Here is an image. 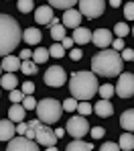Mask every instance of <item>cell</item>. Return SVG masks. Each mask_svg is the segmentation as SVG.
I'll return each mask as SVG.
<instances>
[{
  "label": "cell",
  "mask_w": 134,
  "mask_h": 151,
  "mask_svg": "<svg viewBox=\"0 0 134 151\" xmlns=\"http://www.w3.org/2000/svg\"><path fill=\"white\" fill-rule=\"evenodd\" d=\"M23 41V31L16 19L8 14H0V57L12 53Z\"/></svg>",
  "instance_id": "6da1fadb"
},
{
  "label": "cell",
  "mask_w": 134,
  "mask_h": 151,
  "mask_svg": "<svg viewBox=\"0 0 134 151\" xmlns=\"http://www.w3.org/2000/svg\"><path fill=\"white\" fill-rule=\"evenodd\" d=\"M122 63L124 61L120 57V51L102 49L91 59V72L96 76H102V78H114L122 72V68H124Z\"/></svg>",
  "instance_id": "7a4b0ae2"
},
{
  "label": "cell",
  "mask_w": 134,
  "mask_h": 151,
  "mask_svg": "<svg viewBox=\"0 0 134 151\" xmlns=\"http://www.w3.org/2000/svg\"><path fill=\"white\" fill-rule=\"evenodd\" d=\"M98 78L94 72H75L69 76V92L75 100H89L98 92Z\"/></svg>",
  "instance_id": "3957f363"
},
{
  "label": "cell",
  "mask_w": 134,
  "mask_h": 151,
  "mask_svg": "<svg viewBox=\"0 0 134 151\" xmlns=\"http://www.w3.org/2000/svg\"><path fill=\"white\" fill-rule=\"evenodd\" d=\"M35 110H37V119L43 125H55L61 119V102L55 98H43L41 102H37Z\"/></svg>",
  "instance_id": "277c9868"
},
{
  "label": "cell",
  "mask_w": 134,
  "mask_h": 151,
  "mask_svg": "<svg viewBox=\"0 0 134 151\" xmlns=\"http://www.w3.org/2000/svg\"><path fill=\"white\" fill-rule=\"evenodd\" d=\"M77 6H79V14L94 21V19H100L106 10V0H77Z\"/></svg>",
  "instance_id": "5b68a950"
},
{
  "label": "cell",
  "mask_w": 134,
  "mask_h": 151,
  "mask_svg": "<svg viewBox=\"0 0 134 151\" xmlns=\"http://www.w3.org/2000/svg\"><path fill=\"white\" fill-rule=\"evenodd\" d=\"M114 92L120 96V98H124V100H128V98H132L134 94V76L130 72H126V74H118V82H116V86H114Z\"/></svg>",
  "instance_id": "8992f818"
},
{
  "label": "cell",
  "mask_w": 134,
  "mask_h": 151,
  "mask_svg": "<svg viewBox=\"0 0 134 151\" xmlns=\"http://www.w3.org/2000/svg\"><path fill=\"white\" fill-rule=\"evenodd\" d=\"M89 131V123H87V119L85 116H71L69 121H67V127H65V133H69L73 139H83L85 137V133Z\"/></svg>",
  "instance_id": "52a82bcc"
},
{
  "label": "cell",
  "mask_w": 134,
  "mask_h": 151,
  "mask_svg": "<svg viewBox=\"0 0 134 151\" xmlns=\"http://www.w3.org/2000/svg\"><path fill=\"white\" fill-rule=\"evenodd\" d=\"M35 141L39 143V147H51L57 143V137H55V131L49 129V125H41L35 129Z\"/></svg>",
  "instance_id": "ba28073f"
},
{
  "label": "cell",
  "mask_w": 134,
  "mask_h": 151,
  "mask_svg": "<svg viewBox=\"0 0 134 151\" xmlns=\"http://www.w3.org/2000/svg\"><path fill=\"white\" fill-rule=\"evenodd\" d=\"M8 143V151H37L39 149V143L35 139H27L25 135H18V137H12L6 141Z\"/></svg>",
  "instance_id": "9c48e42d"
},
{
  "label": "cell",
  "mask_w": 134,
  "mask_h": 151,
  "mask_svg": "<svg viewBox=\"0 0 134 151\" xmlns=\"http://www.w3.org/2000/svg\"><path fill=\"white\" fill-rule=\"evenodd\" d=\"M65 82H67V74L61 65H51L45 72V84L51 86V88H61Z\"/></svg>",
  "instance_id": "30bf717a"
},
{
  "label": "cell",
  "mask_w": 134,
  "mask_h": 151,
  "mask_svg": "<svg viewBox=\"0 0 134 151\" xmlns=\"http://www.w3.org/2000/svg\"><path fill=\"white\" fill-rule=\"evenodd\" d=\"M91 41H94L96 47H100V49H108L110 43H112V33H110L108 29H98V31H94Z\"/></svg>",
  "instance_id": "8fae6325"
},
{
  "label": "cell",
  "mask_w": 134,
  "mask_h": 151,
  "mask_svg": "<svg viewBox=\"0 0 134 151\" xmlns=\"http://www.w3.org/2000/svg\"><path fill=\"white\" fill-rule=\"evenodd\" d=\"M81 19H83V17L79 14L77 8H67V10L63 12V27H65V29H75V27H79Z\"/></svg>",
  "instance_id": "7c38bea8"
},
{
  "label": "cell",
  "mask_w": 134,
  "mask_h": 151,
  "mask_svg": "<svg viewBox=\"0 0 134 151\" xmlns=\"http://www.w3.org/2000/svg\"><path fill=\"white\" fill-rule=\"evenodd\" d=\"M94 110H96V114L98 116H102V119H110L112 114H114V106H112V102L108 100V98H102V100L96 102V106H91Z\"/></svg>",
  "instance_id": "4fadbf2b"
},
{
  "label": "cell",
  "mask_w": 134,
  "mask_h": 151,
  "mask_svg": "<svg viewBox=\"0 0 134 151\" xmlns=\"http://www.w3.org/2000/svg\"><path fill=\"white\" fill-rule=\"evenodd\" d=\"M73 43H77V45H85V43H89L91 41V31L89 29H85V27H75L73 29Z\"/></svg>",
  "instance_id": "5bb4252c"
},
{
  "label": "cell",
  "mask_w": 134,
  "mask_h": 151,
  "mask_svg": "<svg viewBox=\"0 0 134 151\" xmlns=\"http://www.w3.org/2000/svg\"><path fill=\"white\" fill-rule=\"evenodd\" d=\"M25 106L21 104V102H12L10 104V108H8V119L12 121V123H21V121H25Z\"/></svg>",
  "instance_id": "9a60e30c"
},
{
  "label": "cell",
  "mask_w": 134,
  "mask_h": 151,
  "mask_svg": "<svg viewBox=\"0 0 134 151\" xmlns=\"http://www.w3.org/2000/svg\"><path fill=\"white\" fill-rule=\"evenodd\" d=\"M16 133H14V123L10 119H2L0 121V141H8L12 139Z\"/></svg>",
  "instance_id": "2e32d148"
},
{
  "label": "cell",
  "mask_w": 134,
  "mask_h": 151,
  "mask_svg": "<svg viewBox=\"0 0 134 151\" xmlns=\"http://www.w3.org/2000/svg\"><path fill=\"white\" fill-rule=\"evenodd\" d=\"M51 19H53V8L51 6H39L35 10V21L39 25H47Z\"/></svg>",
  "instance_id": "e0dca14e"
},
{
  "label": "cell",
  "mask_w": 134,
  "mask_h": 151,
  "mask_svg": "<svg viewBox=\"0 0 134 151\" xmlns=\"http://www.w3.org/2000/svg\"><path fill=\"white\" fill-rule=\"evenodd\" d=\"M23 41L27 45H39L41 43V31L37 27H28L27 31H23Z\"/></svg>",
  "instance_id": "ac0fdd59"
},
{
  "label": "cell",
  "mask_w": 134,
  "mask_h": 151,
  "mask_svg": "<svg viewBox=\"0 0 134 151\" xmlns=\"http://www.w3.org/2000/svg\"><path fill=\"white\" fill-rule=\"evenodd\" d=\"M0 65H2V70H4V72H10V74H14V72L21 68V59L8 53V55H4V57H2V63H0Z\"/></svg>",
  "instance_id": "d6986e66"
},
{
  "label": "cell",
  "mask_w": 134,
  "mask_h": 151,
  "mask_svg": "<svg viewBox=\"0 0 134 151\" xmlns=\"http://www.w3.org/2000/svg\"><path fill=\"white\" fill-rule=\"evenodd\" d=\"M120 127H122L124 131H132L134 129V110L132 108H128V110L122 112V116H120Z\"/></svg>",
  "instance_id": "ffe728a7"
},
{
  "label": "cell",
  "mask_w": 134,
  "mask_h": 151,
  "mask_svg": "<svg viewBox=\"0 0 134 151\" xmlns=\"http://www.w3.org/2000/svg\"><path fill=\"white\" fill-rule=\"evenodd\" d=\"M0 86H2L4 90H14V88L18 86V80H16V76H14V74L6 72L4 76H0Z\"/></svg>",
  "instance_id": "44dd1931"
},
{
  "label": "cell",
  "mask_w": 134,
  "mask_h": 151,
  "mask_svg": "<svg viewBox=\"0 0 134 151\" xmlns=\"http://www.w3.org/2000/svg\"><path fill=\"white\" fill-rule=\"evenodd\" d=\"M65 149L67 151H91L94 149V143H85V141H81V139H73Z\"/></svg>",
  "instance_id": "7402d4cb"
},
{
  "label": "cell",
  "mask_w": 134,
  "mask_h": 151,
  "mask_svg": "<svg viewBox=\"0 0 134 151\" xmlns=\"http://www.w3.org/2000/svg\"><path fill=\"white\" fill-rule=\"evenodd\" d=\"M118 147H120V149H124V151H132V149H134V137H132V133H130V131L122 133Z\"/></svg>",
  "instance_id": "603a6c76"
},
{
  "label": "cell",
  "mask_w": 134,
  "mask_h": 151,
  "mask_svg": "<svg viewBox=\"0 0 134 151\" xmlns=\"http://www.w3.org/2000/svg\"><path fill=\"white\" fill-rule=\"evenodd\" d=\"M33 61L37 63V65H41V63H45L47 59H49V51L45 49V47H39V49H33Z\"/></svg>",
  "instance_id": "cb8c5ba5"
},
{
  "label": "cell",
  "mask_w": 134,
  "mask_h": 151,
  "mask_svg": "<svg viewBox=\"0 0 134 151\" xmlns=\"http://www.w3.org/2000/svg\"><path fill=\"white\" fill-rule=\"evenodd\" d=\"M75 4H77V0H49V6L51 8H61V10L73 8Z\"/></svg>",
  "instance_id": "d4e9b609"
},
{
  "label": "cell",
  "mask_w": 134,
  "mask_h": 151,
  "mask_svg": "<svg viewBox=\"0 0 134 151\" xmlns=\"http://www.w3.org/2000/svg\"><path fill=\"white\" fill-rule=\"evenodd\" d=\"M18 70H21L23 74H27V76H35L39 68H37V63H35V61H30V59H23V61H21V68H18Z\"/></svg>",
  "instance_id": "484cf974"
},
{
  "label": "cell",
  "mask_w": 134,
  "mask_h": 151,
  "mask_svg": "<svg viewBox=\"0 0 134 151\" xmlns=\"http://www.w3.org/2000/svg\"><path fill=\"white\" fill-rule=\"evenodd\" d=\"M49 29H51V37H53L55 41H61V39L65 37V27L61 25V23H57V25L49 27Z\"/></svg>",
  "instance_id": "4316f807"
},
{
  "label": "cell",
  "mask_w": 134,
  "mask_h": 151,
  "mask_svg": "<svg viewBox=\"0 0 134 151\" xmlns=\"http://www.w3.org/2000/svg\"><path fill=\"white\" fill-rule=\"evenodd\" d=\"M75 110L79 112L81 116H87V114H91L94 112V108H91V104L87 100H81V102H77V106H75Z\"/></svg>",
  "instance_id": "83f0119b"
},
{
  "label": "cell",
  "mask_w": 134,
  "mask_h": 151,
  "mask_svg": "<svg viewBox=\"0 0 134 151\" xmlns=\"http://www.w3.org/2000/svg\"><path fill=\"white\" fill-rule=\"evenodd\" d=\"M49 57H55V59H61L63 55H65V49H63V45H59V43H55L53 47H49Z\"/></svg>",
  "instance_id": "f1b7e54d"
},
{
  "label": "cell",
  "mask_w": 134,
  "mask_h": 151,
  "mask_svg": "<svg viewBox=\"0 0 134 151\" xmlns=\"http://www.w3.org/2000/svg\"><path fill=\"white\" fill-rule=\"evenodd\" d=\"M114 33H116L118 37H122V39H124V37L130 33V27L126 25V23H116V25H114Z\"/></svg>",
  "instance_id": "f546056e"
},
{
  "label": "cell",
  "mask_w": 134,
  "mask_h": 151,
  "mask_svg": "<svg viewBox=\"0 0 134 151\" xmlns=\"http://www.w3.org/2000/svg\"><path fill=\"white\" fill-rule=\"evenodd\" d=\"M16 6H18L21 12H30L35 8V2L33 0H16Z\"/></svg>",
  "instance_id": "4dcf8cb0"
},
{
  "label": "cell",
  "mask_w": 134,
  "mask_h": 151,
  "mask_svg": "<svg viewBox=\"0 0 134 151\" xmlns=\"http://www.w3.org/2000/svg\"><path fill=\"white\" fill-rule=\"evenodd\" d=\"M98 92H100V96H102V98H112V94H114V86H112V84L98 86Z\"/></svg>",
  "instance_id": "1f68e13d"
},
{
  "label": "cell",
  "mask_w": 134,
  "mask_h": 151,
  "mask_svg": "<svg viewBox=\"0 0 134 151\" xmlns=\"http://www.w3.org/2000/svg\"><path fill=\"white\" fill-rule=\"evenodd\" d=\"M75 106H77V100L71 96V98H65L63 104H61V108L63 110H67V112H75Z\"/></svg>",
  "instance_id": "d6a6232c"
},
{
  "label": "cell",
  "mask_w": 134,
  "mask_h": 151,
  "mask_svg": "<svg viewBox=\"0 0 134 151\" xmlns=\"http://www.w3.org/2000/svg\"><path fill=\"white\" fill-rule=\"evenodd\" d=\"M21 104L25 106V110H33L35 106H37V100L30 96V94H27V96H23V100H21Z\"/></svg>",
  "instance_id": "836d02e7"
},
{
  "label": "cell",
  "mask_w": 134,
  "mask_h": 151,
  "mask_svg": "<svg viewBox=\"0 0 134 151\" xmlns=\"http://www.w3.org/2000/svg\"><path fill=\"white\" fill-rule=\"evenodd\" d=\"M89 133H91L94 139H102V137L106 135V129H104V127H94V129L89 127Z\"/></svg>",
  "instance_id": "e575fe53"
},
{
  "label": "cell",
  "mask_w": 134,
  "mask_h": 151,
  "mask_svg": "<svg viewBox=\"0 0 134 151\" xmlns=\"http://www.w3.org/2000/svg\"><path fill=\"white\" fill-rule=\"evenodd\" d=\"M124 17H126V21H132L134 19V4L132 2H128V4L124 6Z\"/></svg>",
  "instance_id": "d590c367"
},
{
  "label": "cell",
  "mask_w": 134,
  "mask_h": 151,
  "mask_svg": "<svg viewBox=\"0 0 134 151\" xmlns=\"http://www.w3.org/2000/svg\"><path fill=\"white\" fill-rule=\"evenodd\" d=\"M23 96H25V94H23L21 90L14 88V90H10V96H8V98H10V102H21V100H23Z\"/></svg>",
  "instance_id": "8d00e7d4"
},
{
  "label": "cell",
  "mask_w": 134,
  "mask_h": 151,
  "mask_svg": "<svg viewBox=\"0 0 134 151\" xmlns=\"http://www.w3.org/2000/svg\"><path fill=\"white\" fill-rule=\"evenodd\" d=\"M120 57H122V61H132V59H134V51L126 47V49H122Z\"/></svg>",
  "instance_id": "74e56055"
},
{
  "label": "cell",
  "mask_w": 134,
  "mask_h": 151,
  "mask_svg": "<svg viewBox=\"0 0 134 151\" xmlns=\"http://www.w3.org/2000/svg\"><path fill=\"white\" fill-rule=\"evenodd\" d=\"M110 45L114 47V51H122V49H124V39H122V37L112 39V43H110Z\"/></svg>",
  "instance_id": "f35d334b"
},
{
  "label": "cell",
  "mask_w": 134,
  "mask_h": 151,
  "mask_svg": "<svg viewBox=\"0 0 134 151\" xmlns=\"http://www.w3.org/2000/svg\"><path fill=\"white\" fill-rule=\"evenodd\" d=\"M21 92H23L25 96H27V94H33V92H35V84H33V82H25V84H23V90H21Z\"/></svg>",
  "instance_id": "ab89813d"
},
{
  "label": "cell",
  "mask_w": 134,
  "mask_h": 151,
  "mask_svg": "<svg viewBox=\"0 0 134 151\" xmlns=\"http://www.w3.org/2000/svg\"><path fill=\"white\" fill-rule=\"evenodd\" d=\"M100 149H102V151H118L120 147H118V143H112V141H108V143H104Z\"/></svg>",
  "instance_id": "60d3db41"
},
{
  "label": "cell",
  "mask_w": 134,
  "mask_h": 151,
  "mask_svg": "<svg viewBox=\"0 0 134 151\" xmlns=\"http://www.w3.org/2000/svg\"><path fill=\"white\" fill-rule=\"evenodd\" d=\"M25 131H27V123H25V121L16 123V127H14V133H18V135H25Z\"/></svg>",
  "instance_id": "b9f144b4"
},
{
  "label": "cell",
  "mask_w": 134,
  "mask_h": 151,
  "mask_svg": "<svg viewBox=\"0 0 134 151\" xmlns=\"http://www.w3.org/2000/svg\"><path fill=\"white\" fill-rule=\"evenodd\" d=\"M61 45H63V49H71V47H73V39L63 37V39H61Z\"/></svg>",
  "instance_id": "7bdbcfd3"
},
{
  "label": "cell",
  "mask_w": 134,
  "mask_h": 151,
  "mask_svg": "<svg viewBox=\"0 0 134 151\" xmlns=\"http://www.w3.org/2000/svg\"><path fill=\"white\" fill-rule=\"evenodd\" d=\"M69 55H71V59H73V61H79L83 53H81V49H71V53H69Z\"/></svg>",
  "instance_id": "ee69618b"
},
{
  "label": "cell",
  "mask_w": 134,
  "mask_h": 151,
  "mask_svg": "<svg viewBox=\"0 0 134 151\" xmlns=\"http://www.w3.org/2000/svg\"><path fill=\"white\" fill-rule=\"evenodd\" d=\"M30 55H33V51H30V49H23V51H21V55H18V59H30Z\"/></svg>",
  "instance_id": "f6af8a7d"
},
{
  "label": "cell",
  "mask_w": 134,
  "mask_h": 151,
  "mask_svg": "<svg viewBox=\"0 0 134 151\" xmlns=\"http://www.w3.org/2000/svg\"><path fill=\"white\" fill-rule=\"evenodd\" d=\"M41 125V121H39V119H33V121H28V129H37V127Z\"/></svg>",
  "instance_id": "bcb514c9"
},
{
  "label": "cell",
  "mask_w": 134,
  "mask_h": 151,
  "mask_svg": "<svg viewBox=\"0 0 134 151\" xmlns=\"http://www.w3.org/2000/svg\"><path fill=\"white\" fill-rule=\"evenodd\" d=\"M63 135H65V129H55V137L57 139H61Z\"/></svg>",
  "instance_id": "7dc6e473"
},
{
  "label": "cell",
  "mask_w": 134,
  "mask_h": 151,
  "mask_svg": "<svg viewBox=\"0 0 134 151\" xmlns=\"http://www.w3.org/2000/svg\"><path fill=\"white\" fill-rule=\"evenodd\" d=\"M120 4H122V0H110V6H112V8H118Z\"/></svg>",
  "instance_id": "c3c4849f"
},
{
  "label": "cell",
  "mask_w": 134,
  "mask_h": 151,
  "mask_svg": "<svg viewBox=\"0 0 134 151\" xmlns=\"http://www.w3.org/2000/svg\"><path fill=\"white\" fill-rule=\"evenodd\" d=\"M57 23H59V19H57V17H53V19H51V21H49L47 25H49V27H53V25H57Z\"/></svg>",
  "instance_id": "681fc988"
},
{
  "label": "cell",
  "mask_w": 134,
  "mask_h": 151,
  "mask_svg": "<svg viewBox=\"0 0 134 151\" xmlns=\"http://www.w3.org/2000/svg\"><path fill=\"white\" fill-rule=\"evenodd\" d=\"M0 76H2V65H0Z\"/></svg>",
  "instance_id": "f907efd6"
}]
</instances>
